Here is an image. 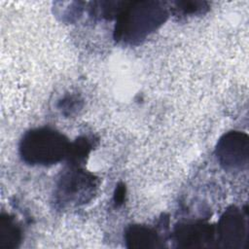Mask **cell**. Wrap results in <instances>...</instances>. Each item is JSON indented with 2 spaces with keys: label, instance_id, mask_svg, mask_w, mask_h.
<instances>
[{
  "label": "cell",
  "instance_id": "obj_1",
  "mask_svg": "<svg viewBox=\"0 0 249 249\" xmlns=\"http://www.w3.org/2000/svg\"><path fill=\"white\" fill-rule=\"evenodd\" d=\"M168 16L169 9L163 2H124L116 18L114 38L124 45H139L159 29L166 21Z\"/></svg>",
  "mask_w": 249,
  "mask_h": 249
},
{
  "label": "cell",
  "instance_id": "obj_2",
  "mask_svg": "<svg viewBox=\"0 0 249 249\" xmlns=\"http://www.w3.org/2000/svg\"><path fill=\"white\" fill-rule=\"evenodd\" d=\"M71 142L61 132L47 126L27 130L18 144L21 160L30 165L50 166L67 159Z\"/></svg>",
  "mask_w": 249,
  "mask_h": 249
},
{
  "label": "cell",
  "instance_id": "obj_3",
  "mask_svg": "<svg viewBox=\"0 0 249 249\" xmlns=\"http://www.w3.org/2000/svg\"><path fill=\"white\" fill-rule=\"evenodd\" d=\"M97 189V178L80 167L63 170L54 191V202L60 208L77 206L90 200Z\"/></svg>",
  "mask_w": 249,
  "mask_h": 249
},
{
  "label": "cell",
  "instance_id": "obj_4",
  "mask_svg": "<svg viewBox=\"0 0 249 249\" xmlns=\"http://www.w3.org/2000/svg\"><path fill=\"white\" fill-rule=\"evenodd\" d=\"M248 135L243 131L231 130L217 142L215 154L220 165L228 171H239L248 164Z\"/></svg>",
  "mask_w": 249,
  "mask_h": 249
},
{
  "label": "cell",
  "instance_id": "obj_5",
  "mask_svg": "<svg viewBox=\"0 0 249 249\" xmlns=\"http://www.w3.org/2000/svg\"><path fill=\"white\" fill-rule=\"evenodd\" d=\"M217 241L224 247L239 248L247 237V216L236 206L229 207L215 229Z\"/></svg>",
  "mask_w": 249,
  "mask_h": 249
},
{
  "label": "cell",
  "instance_id": "obj_6",
  "mask_svg": "<svg viewBox=\"0 0 249 249\" xmlns=\"http://www.w3.org/2000/svg\"><path fill=\"white\" fill-rule=\"evenodd\" d=\"M215 238V228L204 223H189L178 226L174 239L180 247H202Z\"/></svg>",
  "mask_w": 249,
  "mask_h": 249
},
{
  "label": "cell",
  "instance_id": "obj_7",
  "mask_svg": "<svg viewBox=\"0 0 249 249\" xmlns=\"http://www.w3.org/2000/svg\"><path fill=\"white\" fill-rule=\"evenodd\" d=\"M124 241L129 248L160 247V235L156 229L150 226L131 225L124 232Z\"/></svg>",
  "mask_w": 249,
  "mask_h": 249
},
{
  "label": "cell",
  "instance_id": "obj_8",
  "mask_svg": "<svg viewBox=\"0 0 249 249\" xmlns=\"http://www.w3.org/2000/svg\"><path fill=\"white\" fill-rule=\"evenodd\" d=\"M21 229L9 214L0 217V247L13 249L21 241Z\"/></svg>",
  "mask_w": 249,
  "mask_h": 249
},
{
  "label": "cell",
  "instance_id": "obj_9",
  "mask_svg": "<svg viewBox=\"0 0 249 249\" xmlns=\"http://www.w3.org/2000/svg\"><path fill=\"white\" fill-rule=\"evenodd\" d=\"M92 149V143L87 136H81L74 142H71L67 160L70 165H80L81 162L85 161Z\"/></svg>",
  "mask_w": 249,
  "mask_h": 249
},
{
  "label": "cell",
  "instance_id": "obj_10",
  "mask_svg": "<svg viewBox=\"0 0 249 249\" xmlns=\"http://www.w3.org/2000/svg\"><path fill=\"white\" fill-rule=\"evenodd\" d=\"M174 6L169 8L175 16L186 17L190 15H199L207 10V3L200 1H179L174 2Z\"/></svg>",
  "mask_w": 249,
  "mask_h": 249
},
{
  "label": "cell",
  "instance_id": "obj_11",
  "mask_svg": "<svg viewBox=\"0 0 249 249\" xmlns=\"http://www.w3.org/2000/svg\"><path fill=\"white\" fill-rule=\"evenodd\" d=\"M80 103L81 100L74 95L71 96H66L64 97L59 104V109H61V111L66 114V111H68L67 115H70L72 112L76 111V108H80Z\"/></svg>",
  "mask_w": 249,
  "mask_h": 249
},
{
  "label": "cell",
  "instance_id": "obj_12",
  "mask_svg": "<svg viewBox=\"0 0 249 249\" xmlns=\"http://www.w3.org/2000/svg\"><path fill=\"white\" fill-rule=\"evenodd\" d=\"M124 196H125V186L122 183H120L115 191L114 194V201L116 203V205H121L124 200Z\"/></svg>",
  "mask_w": 249,
  "mask_h": 249
}]
</instances>
